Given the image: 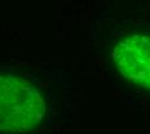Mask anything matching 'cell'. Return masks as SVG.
<instances>
[{
    "label": "cell",
    "instance_id": "2",
    "mask_svg": "<svg viewBox=\"0 0 150 134\" xmlns=\"http://www.w3.org/2000/svg\"><path fill=\"white\" fill-rule=\"evenodd\" d=\"M111 60L124 79L150 90V35L133 34L112 48Z\"/></svg>",
    "mask_w": 150,
    "mask_h": 134
},
{
    "label": "cell",
    "instance_id": "1",
    "mask_svg": "<svg viewBox=\"0 0 150 134\" xmlns=\"http://www.w3.org/2000/svg\"><path fill=\"white\" fill-rule=\"evenodd\" d=\"M43 94L30 81L0 74V132L26 133L45 116Z\"/></svg>",
    "mask_w": 150,
    "mask_h": 134
}]
</instances>
